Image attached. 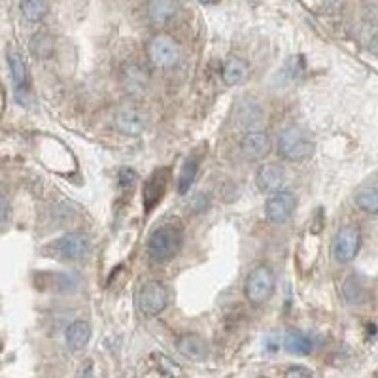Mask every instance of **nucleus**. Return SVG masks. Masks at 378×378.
I'll return each mask as SVG.
<instances>
[{"instance_id":"2","label":"nucleus","mask_w":378,"mask_h":378,"mask_svg":"<svg viewBox=\"0 0 378 378\" xmlns=\"http://www.w3.org/2000/svg\"><path fill=\"white\" fill-rule=\"evenodd\" d=\"M276 151L280 157L289 161V163H302V161L312 157L314 142L302 127L291 125L280 132L278 142H276Z\"/></svg>"},{"instance_id":"17","label":"nucleus","mask_w":378,"mask_h":378,"mask_svg":"<svg viewBox=\"0 0 378 378\" xmlns=\"http://www.w3.org/2000/svg\"><path fill=\"white\" fill-rule=\"evenodd\" d=\"M284 348L289 354H295V356H309L310 352L314 350V341L307 333L293 329L289 331L286 338H284Z\"/></svg>"},{"instance_id":"11","label":"nucleus","mask_w":378,"mask_h":378,"mask_svg":"<svg viewBox=\"0 0 378 378\" xmlns=\"http://www.w3.org/2000/svg\"><path fill=\"white\" fill-rule=\"evenodd\" d=\"M166 184H169V169H159L153 172L144 186V205L146 210H153L157 207V203L163 199L166 191Z\"/></svg>"},{"instance_id":"6","label":"nucleus","mask_w":378,"mask_h":378,"mask_svg":"<svg viewBox=\"0 0 378 378\" xmlns=\"http://www.w3.org/2000/svg\"><path fill=\"white\" fill-rule=\"evenodd\" d=\"M91 242L87 234L83 233H67L55 239L48 246V252H53L57 257L61 259H69V261H80L83 257L89 255Z\"/></svg>"},{"instance_id":"28","label":"nucleus","mask_w":378,"mask_h":378,"mask_svg":"<svg viewBox=\"0 0 378 378\" xmlns=\"http://www.w3.org/2000/svg\"><path fill=\"white\" fill-rule=\"evenodd\" d=\"M8 220H10V203H8L6 197L0 193V229L6 227Z\"/></svg>"},{"instance_id":"13","label":"nucleus","mask_w":378,"mask_h":378,"mask_svg":"<svg viewBox=\"0 0 378 378\" xmlns=\"http://www.w3.org/2000/svg\"><path fill=\"white\" fill-rule=\"evenodd\" d=\"M116 127L117 131L129 135V137H137L144 131L146 127V117L142 112L135 110V108H127L121 110L116 116Z\"/></svg>"},{"instance_id":"1","label":"nucleus","mask_w":378,"mask_h":378,"mask_svg":"<svg viewBox=\"0 0 378 378\" xmlns=\"http://www.w3.org/2000/svg\"><path fill=\"white\" fill-rule=\"evenodd\" d=\"M182 242H184V229L176 221H166L163 225L155 227L148 241V254L151 261H172L178 255Z\"/></svg>"},{"instance_id":"25","label":"nucleus","mask_w":378,"mask_h":378,"mask_svg":"<svg viewBox=\"0 0 378 378\" xmlns=\"http://www.w3.org/2000/svg\"><path fill=\"white\" fill-rule=\"evenodd\" d=\"M33 51L36 57H48L51 51V40L46 35H36L33 38Z\"/></svg>"},{"instance_id":"14","label":"nucleus","mask_w":378,"mask_h":378,"mask_svg":"<svg viewBox=\"0 0 378 378\" xmlns=\"http://www.w3.org/2000/svg\"><path fill=\"white\" fill-rule=\"evenodd\" d=\"M123 85L131 95H142L150 85V76L138 65H127L123 69Z\"/></svg>"},{"instance_id":"3","label":"nucleus","mask_w":378,"mask_h":378,"mask_svg":"<svg viewBox=\"0 0 378 378\" xmlns=\"http://www.w3.org/2000/svg\"><path fill=\"white\" fill-rule=\"evenodd\" d=\"M275 291V273L267 265H259L250 270L244 282V295L254 307H259L268 301Z\"/></svg>"},{"instance_id":"15","label":"nucleus","mask_w":378,"mask_h":378,"mask_svg":"<svg viewBox=\"0 0 378 378\" xmlns=\"http://www.w3.org/2000/svg\"><path fill=\"white\" fill-rule=\"evenodd\" d=\"M178 350L182 356H186L191 361H200L207 358L208 346L205 343V338H200L195 333H187L184 337L178 338Z\"/></svg>"},{"instance_id":"21","label":"nucleus","mask_w":378,"mask_h":378,"mask_svg":"<svg viewBox=\"0 0 378 378\" xmlns=\"http://www.w3.org/2000/svg\"><path fill=\"white\" fill-rule=\"evenodd\" d=\"M151 361L155 365V369L159 371V375L163 378H184V371H182V367H180L176 361L165 354H151Z\"/></svg>"},{"instance_id":"18","label":"nucleus","mask_w":378,"mask_h":378,"mask_svg":"<svg viewBox=\"0 0 378 378\" xmlns=\"http://www.w3.org/2000/svg\"><path fill=\"white\" fill-rule=\"evenodd\" d=\"M221 76L227 85H239L248 76V62L241 57H229L223 65Z\"/></svg>"},{"instance_id":"20","label":"nucleus","mask_w":378,"mask_h":378,"mask_svg":"<svg viewBox=\"0 0 378 378\" xmlns=\"http://www.w3.org/2000/svg\"><path fill=\"white\" fill-rule=\"evenodd\" d=\"M197 172H199V159L191 155L184 161L182 165V171H180L178 178V193L180 195H186L189 189H191L193 182L197 178Z\"/></svg>"},{"instance_id":"23","label":"nucleus","mask_w":378,"mask_h":378,"mask_svg":"<svg viewBox=\"0 0 378 378\" xmlns=\"http://www.w3.org/2000/svg\"><path fill=\"white\" fill-rule=\"evenodd\" d=\"M356 205L367 214L378 212V189L377 186H367L356 193Z\"/></svg>"},{"instance_id":"10","label":"nucleus","mask_w":378,"mask_h":378,"mask_svg":"<svg viewBox=\"0 0 378 378\" xmlns=\"http://www.w3.org/2000/svg\"><path fill=\"white\" fill-rule=\"evenodd\" d=\"M284 182H286V171L276 163H267V165L259 166V171L255 174V186L261 193H270L282 189Z\"/></svg>"},{"instance_id":"5","label":"nucleus","mask_w":378,"mask_h":378,"mask_svg":"<svg viewBox=\"0 0 378 378\" xmlns=\"http://www.w3.org/2000/svg\"><path fill=\"white\" fill-rule=\"evenodd\" d=\"M297 210V197L295 193L289 189H278L270 193V197L265 203V218L275 225H284L288 223Z\"/></svg>"},{"instance_id":"16","label":"nucleus","mask_w":378,"mask_h":378,"mask_svg":"<svg viewBox=\"0 0 378 378\" xmlns=\"http://www.w3.org/2000/svg\"><path fill=\"white\" fill-rule=\"evenodd\" d=\"M65 338H67L70 350H83L91 338V325L83 320H76L65 331Z\"/></svg>"},{"instance_id":"4","label":"nucleus","mask_w":378,"mask_h":378,"mask_svg":"<svg viewBox=\"0 0 378 378\" xmlns=\"http://www.w3.org/2000/svg\"><path fill=\"white\" fill-rule=\"evenodd\" d=\"M148 55L150 61L157 67V69H172L176 67L182 55V49H180L178 42L174 40L169 35H157L153 36L148 44Z\"/></svg>"},{"instance_id":"19","label":"nucleus","mask_w":378,"mask_h":378,"mask_svg":"<svg viewBox=\"0 0 378 378\" xmlns=\"http://www.w3.org/2000/svg\"><path fill=\"white\" fill-rule=\"evenodd\" d=\"M178 12V4L176 0H151L148 6V14L150 19L157 25H163L166 21H171Z\"/></svg>"},{"instance_id":"24","label":"nucleus","mask_w":378,"mask_h":378,"mask_svg":"<svg viewBox=\"0 0 378 378\" xmlns=\"http://www.w3.org/2000/svg\"><path fill=\"white\" fill-rule=\"evenodd\" d=\"M344 297L352 304H359V302L365 301V289L361 288V284L356 282L354 278H350V280H346V284H344Z\"/></svg>"},{"instance_id":"9","label":"nucleus","mask_w":378,"mask_h":378,"mask_svg":"<svg viewBox=\"0 0 378 378\" xmlns=\"http://www.w3.org/2000/svg\"><path fill=\"white\" fill-rule=\"evenodd\" d=\"M270 150V140L265 131L250 129L241 138V153L248 161H259Z\"/></svg>"},{"instance_id":"26","label":"nucleus","mask_w":378,"mask_h":378,"mask_svg":"<svg viewBox=\"0 0 378 378\" xmlns=\"http://www.w3.org/2000/svg\"><path fill=\"white\" fill-rule=\"evenodd\" d=\"M117 182H119V187L129 189V187L135 186V182H137V172L132 171V169H129V166H123V169L119 171Z\"/></svg>"},{"instance_id":"27","label":"nucleus","mask_w":378,"mask_h":378,"mask_svg":"<svg viewBox=\"0 0 378 378\" xmlns=\"http://www.w3.org/2000/svg\"><path fill=\"white\" fill-rule=\"evenodd\" d=\"M286 378H314V375L307 369V367H301V365H293L286 371Z\"/></svg>"},{"instance_id":"12","label":"nucleus","mask_w":378,"mask_h":378,"mask_svg":"<svg viewBox=\"0 0 378 378\" xmlns=\"http://www.w3.org/2000/svg\"><path fill=\"white\" fill-rule=\"evenodd\" d=\"M8 67H10V74H12V82H14L15 95L23 103V95L27 91L28 85V74L27 65L23 61V57L19 55L17 49H10L8 51Z\"/></svg>"},{"instance_id":"22","label":"nucleus","mask_w":378,"mask_h":378,"mask_svg":"<svg viewBox=\"0 0 378 378\" xmlns=\"http://www.w3.org/2000/svg\"><path fill=\"white\" fill-rule=\"evenodd\" d=\"M21 14L31 23H38L48 14V0H21Z\"/></svg>"},{"instance_id":"8","label":"nucleus","mask_w":378,"mask_h":378,"mask_svg":"<svg viewBox=\"0 0 378 378\" xmlns=\"http://www.w3.org/2000/svg\"><path fill=\"white\" fill-rule=\"evenodd\" d=\"M361 248V233L356 227L346 225L343 227L337 234H335V242H333V255L338 263H350L356 259Z\"/></svg>"},{"instance_id":"7","label":"nucleus","mask_w":378,"mask_h":378,"mask_svg":"<svg viewBox=\"0 0 378 378\" xmlns=\"http://www.w3.org/2000/svg\"><path fill=\"white\" fill-rule=\"evenodd\" d=\"M138 304L146 316H157L169 304V289L159 280L146 282L138 293Z\"/></svg>"}]
</instances>
